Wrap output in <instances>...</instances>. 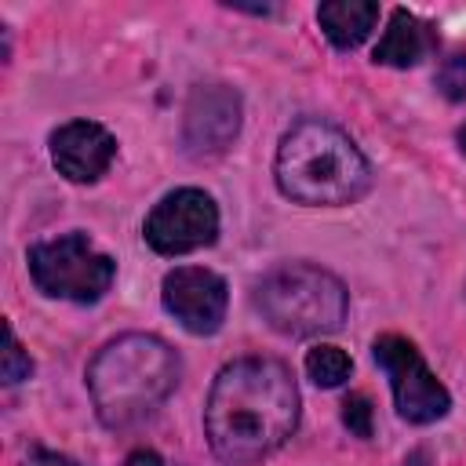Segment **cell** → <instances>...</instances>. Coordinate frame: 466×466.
<instances>
[{
  "label": "cell",
  "instance_id": "obj_1",
  "mask_svg": "<svg viewBox=\"0 0 466 466\" xmlns=\"http://www.w3.org/2000/svg\"><path fill=\"white\" fill-rule=\"evenodd\" d=\"M299 426V390L284 360L240 357L226 364L204 404V433L222 462L251 466Z\"/></svg>",
  "mask_w": 466,
  "mask_h": 466
},
{
  "label": "cell",
  "instance_id": "obj_2",
  "mask_svg": "<svg viewBox=\"0 0 466 466\" xmlns=\"http://www.w3.org/2000/svg\"><path fill=\"white\" fill-rule=\"evenodd\" d=\"M178 375V353L164 339L131 331L95 353L87 368V390L98 419L109 430H127L146 422L175 393Z\"/></svg>",
  "mask_w": 466,
  "mask_h": 466
},
{
  "label": "cell",
  "instance_id": "obj_3",
  "mask_svg": "<svg viewBox=\"0 0 466 466\" xmlns=\"http://www.w3.org/2000/svg\"><path fill=\"white\" fill-rule=\"evenodd\" d=\"M277 186L288 200L309 208L353 204L371 186V167L357 142L328 120H299L277 146Z\"/></svg>",
  "mask_w": 466,
  "mask_h": 466
},
{
  "label": "cell",
  "instance_id": "obj_4",
  "mask_svg": "<svg viewBox=\"0 0 466 466\" xmlns=\"http://www.w3.org/2000/svg\"><path fill=\"white\" fill-rule=\"evenodd\" d=\"M255 309L273 331L309 339L342 328L350 295L335 273L309 262H288L255 284Z\"/></svg>",
  "mask_w": 466,
  "mask_h": 466
},
{
  "label": "cell",
  "instance_id": "obj_5",
  "mask_svg": "<svg viewBox=\"0 0 466 466\" xmlns=\"http://www.w3.org/2000/svg\"><path fill=\"white\" fill-rule=\"evenodd\" d=\"M29 277L44 295L87 306L109 291L116 262L98 251L87 233H62L29 248Z\"/></svg>",
  "mask_w": 466,
  "mask_h": 466
},
{
  "label": "cell",
  "instance_id": "obj_6",
  "mask_svg": "<svg viewBox=\"0 0 466 466\" xmlns=\"http://www.w3.org/2000/svg\"><path fill=\"white\" fill-rule=\"evenodd\" d=\"M371 353H375V364L390 379L393 404H397L400 419H408L415 426H426V422H437V419L448 415L451 397L441 386V379L426 368L415 342H408L404 335H379Z\"/></svg>",
  "mask_w": 466,
  "mask_h": 466
},
{
  "label": "cell",
  "instance_id": "obj_7",
  "mask_svg": "<svg viewBox=\"0 0 466 466\" xmlns=\"http://www.w3.org/2000/svg\"><path fill=\"white\" fill-rule=\"evenodd\" d=\"M146 244L157 255H186L197 248L215 244L218 237V208L204 189H175L153 204L146 215Z\"/></svg>",
  "mask_w": 466,
  "mask_h": 466
},
{
  "label": "cell",
  "instance_id": "obj_8",
  "mask_svg": "<svg viewBox=\"0 0 466 466\" xmlns=\"http://www.w3.org/2000/svg\"><path fill=\"white\" fill-rule=\"evenodd\" d=\"M164 309L189 331V335H211L226 320V280L204 266H178L164 277L160 288Z\"/></svg>",
  "mask_w": 466,
  "mask_h": 466
},
{
  "label": "cell",
  "instance_id": "obj_9",
  "mask_svg": "<svg viewBox=\"0 0 466 466\" xmlns=\"http://www.w3.org/2000/svg\"><path fill=\"white\" fill-rule=\"evenodd\" d=\"M240 131V95L226 84H204L189 95L182 142L189 153H222Z\"/></svg>",
  "mask_w": 466,
  "mask_h": 466
},
{
  "label": "cell",
  "instance_id": "obj_10",
  "mask_svg": "<svg viewBox=\"0 0 466 466\" xmlns=\"http://www.w3.org/2000/svg\"><path fill=\"white\" fill-rule=\"evenodd\" d=\"M116 157V138L95 120H69L51 135V160L69 182H95Z\"/></svg>",
  "mask_w": 466,
  "mask_h": 466
},
{
  "label": "cell",
  "instance_id": "obj_11",
  "mask_svg": "<svg viewBox=\"0 0 466 466\" xmlns=\"http://www.w3.org/2000/svg\"><path fill=\"white\" fill-rule=\"evenodd\" d=\"M433 47H437L433 29L419 15H411L408 7H397L386 22V33L375 44V62L393 66V69H408V66H419Z\"/></svg>",
  "mask_w": 466,
  "mask_h": 466
},
{
  "label": "cell",
  "instance_id": "obj_12",
  "mask_svg": "<svg viewBox=\"0 0 466 466\" xmlns=\"http://www.w3.org/2000/svg\"><path fill=\"white\" fill-rule=\"evenodd\" d=\"M317 22L339 51H350V47L364 44L368 33L375 29L379 4H371V0H328L317 7Z\"/></svg>",
  "mask_w": 466,
  "mask_h": 466
},
{
  "label": "cell",
  "instance_id": "obj_13",
  "mask_svg": "<svg viewBox=\"0 0 466 466\" xmlns=\"http://www.w3.org/2000/svg\"><path fill=\"white\" fill-rule=\"evenodd\" d=\"M350 371H353L350 353H342V350L331 346V342H320V346H313V350L306 353V375H309L317 386H324V390L342 386V382L350 379Z\"/></svg>",
  "mask_w": 466,
  "mask_h": 466
},
{
  "label": "cell",
  "instance_id": "obj_14",
  "mask_svg": "<svg viewBox=\"0 0 466 466\" xmlns=\"http://www.w3.org/2000/svg\"><path fill=\"white\" fill-rule=\"evenodd\" d=\"M4 364H0V371H4V382H22V379H29V371H33V360H29V353L18 346V339H15V328L11 324H4Z\"/></svg>",
  "mask_w": 466,
  "mask_h": 466
},
{
  "label": "cell",
  "instance_id": "obj_15",
  "mask_svg": "<svg viewBox=\"0 0 466 466\" xmlns=\"http://www.w3.org/2000/svg\"><path fill=\"white\" fill-rule=\"evenodd\" d=\"M437 87L448 102H462L466 98V55H448L437 69Z\"/></svg>",
  "mask_w": 466,
  "mask_h": 466
},
{
  "label": "cell",
  "instance_id": "obj_16",
  "mask_svg": "<svg viewBox=\"0 0 466 466\" xmlns=\"http://www.w3.org/2000/svg\"><path fill=\"white\" fill-rule=\"evenodd\" d=\"M371 419H375V408L364 393H350L342 400V422L350 426L353 437H371Z\"/></svg>",
  "mask_w": 466,
  "mask_h": 466
},
{
  "label": "cell",
  "instance_id": "obj_17",
  "mask_svg": "<svg viewBox=\"0 0 466 466\" xmlns=\"http://www.w3.org/2000/svg\"><path fill=\"white\" fill-rule=\"evenodd\" d=\"M22 466H76V462L66 459V455H58V451H29Z\"/></svg>",
  "mask_w": 466,
  "mask_h": 466
},
{
  "label": "cell",
  "instance_id": "obj_18",
  "mask_svg": "<svg viewBox=\"0 0 466 466\" xmlns=\"http://www.w3.org/2000/svg\"><path fill=\"white\" fill-rule=\"evenodd\" d=\"M127 466H164V462H160V455H157V451L138 448V451H131V455H127Z\"/></svg>",
  "mask_w": 466,
  "mask_h": 466
},
{
  "label": "cell",
  "instance_id": "obj_19",
  "mask_svg": "<svg viewBox=\"0 0 466 466\" xmlns=\"http://www.w3.org/2000/svg\"><path fill=\"white\" fill-rule=\"evenodd\" d=\"M404 466H430V455L426 451H415V455L404 459Z\"/></svg>",
  "mask_w": 466,
  "mask_h": 466
},
{
  "label": "cell",
  "instance_id": "obj_20",
  "mask_svg": "<svg viewBox=\"0 0 466 466\" xmlns=\"http://www.w3.org/2000/svg\"><path fill=\"white\" fill-rule=\"evenodd\" d=\"M455 138H459V149H462V153H466V124H462V127H459V135H455Z\"/></svg>",
  "mask_w": 466,
  "mask_h": 466
}]
</instances>
